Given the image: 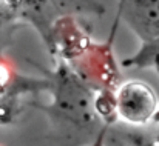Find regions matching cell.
Returning <instances> with one entry per match:
<instances>
[{
  "label": "cell",
  "mask_w": 159,
  "mask_h": 146,
  "mask_svg": "<svg viewBox=\"0 0 159 146\" xmlns=\"http://www.w3.org/2000/svg\"><path fill=\"white\" fill-rule=\"evenodd\" d=\"M128 9L142 22L159 25V0H128Z\"/></svg>",
  "instance_id": "2"
},
{
  "label": "cell",
  "mask_w": 159,
  "mask_h": 146,
  "mask_svg": "<svg viewBox=\"0 0 159 146\" xmlns=\"http://www.w3.org/2000/svg\"><path fill=\"white\" fill-rule=\"evenodd\" d=\"M156 106V98L148 86L133 82L122 88L119 94L120 114L130 122H145Z\"/></svg>",
  "instance_id": "1"
},
{
  "label": "cell",
  "mask_w": 159,
  "mask_h": 146,
  "mask_svg": "<svg viewBox=\"0 0 159 146\" xmlns=\"http://www.w3.org/2000/svg\"><path fill=\"white\" fill-rule=\"evenodd\" d=\"M0 25H2V12H0Z\"/></svg>",
  "instance_id": "3"
}]
</instances>
